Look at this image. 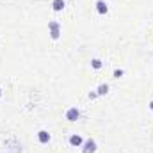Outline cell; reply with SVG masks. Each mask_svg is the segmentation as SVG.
<instances>
[{"label":"cell","instance_id":"obj_1","mask_svg":"<svg viewBox=\"0 0 153 153\" xmlns=\"http://www.w3.org/2000/svg\"><path fill=\"white\" fill-rule=\"evenodd\" d=\"M48 34H50V38L53 39V41H57V39L61 38V25L57 22H50L48 23Z\"/></svg>","mask_w":153,"mask_h":153},{"label":"cell","instance_id":"obj_2","mask_svg":"<svg viewBox=\"0 0 153 153\" xmlns=\"http://www.w3.org/2000/svg\"><path fill=\"white\" fill-rule=\"evenodd\" d=\"M96 141L94 139H87L85 143H82V152L84 153H94L96 152Z\"/></svg>","mask_w":153,"mask_h":153},{"label":"cell","instance_id":"obj_3","mask_svg":"<svg viewBox=\"0 0 153 153\" xmlns=\"http://www.w3.org/2000/svg\"><path fill=\"white\" fill-rule=\"evenodd\" d=\"M64 117H66L68 121H76V119L80 117V111H78L76 107H70V109L66 111V114H64Z\"/></svg>","mask_w":153,"mask_h":153},{"label":"cell","instance_id":"obj_4","mask_svg":"<svg viewBox=\"0 0 153 153\" xmlns=\"http://www.w3.org/2000/svg\"><path fill=\"white\" fill-rule=\"evenodd\" d=\"M96 11H98L100 14H107V13H109L107 2H105V0H98V2H96Z\"/></svg>","mask_w":153,"mask_h":153},{"label":"cell","instance_id":"obj_5","mask_svg":"<svg viewBox=\"0 0 153 153\" xmlns=\"http://www.w3.org/2000/svg\"><path fill=\"white\" fill-rule=\"evenodd\" d=\"M38 141L41 143V144L50 143V134H48L46 130H39V132H38Z\"/></svg>","mask_w":153,"mask_h":153},{"label":"cell","instance_id":"obj_6","mask_svg":"<svg viewBox=\"0 0 153 153\" xmlns=\"http://www.w3.org/2000/svg\"><path fill=\"white\" fill-rule=\"evenodd\" d=\"M64 5H66L64 0H52V9H53L55 13H61V11L64 9Z\"/></svg>","mask_w":153,"mask_h":153},{"label":"cell","instance_id":"obj_7","mask_svg":"<svg viewBox=\"0 0 153 153\" xmlns=\"http://www.w3.org/2000/svg\"><path fill=\"white\" fill-rule=\"evenodd\" d=\"M82 143H84V141H82V137H80V135H76V134H73V135L70 137V144H71V146H76V148H78V146H82Z\"/></svg>","mask_w":153,"mask_h":153},{"label":"cell","instance_id":"obj_8","mask_svg":"<svg viewBox=\"0 0 153 153\" xmlns=\"http://www.w3.org/2000/svg\"><path fill=\"white\" fill-rule=\"evenodd\" d=\"M107 91H109V85H107V84H102V85L98 87V93H96V94L102 96V94H107Z\"/></svg>","mask_w":153,"mask_h":153},{"label":"cell","instance_id":"obj_9","mask_svg":"<svg viewBox=\"0 0 153 153\" xmlns=\"http://www.w3.org/2000/svg\"><path fill=\"white\" fill-rule=\"evenodd\" d=\"M91 66H93L94 70H100L103 64H102V61H100V59H93V61H91Z\"/></svg>","mask_w":153,"mask_h":153},{"label":"cell","instance_id":"obj_10","mask_svg":"<svg viewBox=\"0 0 153 153\" xmlns=\"http://www.w3.org/2000/svg\"><path fill=\"white\" fill-rule=\"evenodd\" d=\"M121 75H123V71H121V70H116V71H114V76H116V78H119Z\"/></svg>","mask_w":153,"mask_h":153},{"label":"cell","instance_id":"obj_11","mask_svg":"<svg viewBox=\"0 0 153 153\" xmlns=\"http://www.w3.org/2000/svg\"><path fill=\"white\" fill-rule=\"evenodd\" d=\"M150 109H152V111H153V102H152V103H150Z\"/></svg>","mask_w":153,"mask_h":153},{"label":"cell","instance_id":"obj_12","mask_svg":"<svg viewBox=\"0 0 153 153\" xmlns=\"http://www.w3.org/2000/svg\"><path fill=\"white\" fill-rule=\"evenodd\" d=\"M0 98H2V87H0Z\"/></svg>","mask_w":153,"mask_h":153}]
</instances>
